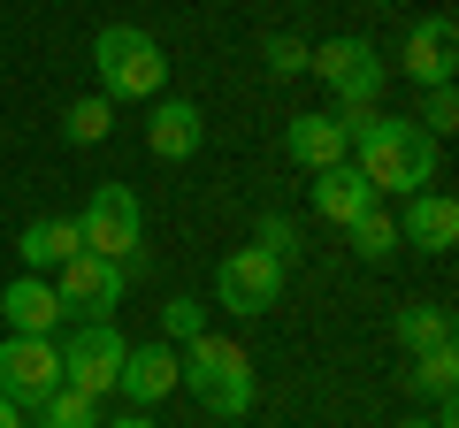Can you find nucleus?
Returning a JSON list of instances; mask_svg holds the SVG:
<instances>
[{
  "label": "nucleus",
  "instance_id": "obj_1",
  "mask_svg": "<svg viewBox=\"0 0 459 428\" xmlns=\"http://www.w3.org/2000/svg\"><path fill=\"white\" fill-rule=\"evenodd\" d=\"M344 161L376 184V199H413L437 184V138L413 116H383V107H344Z\"/></svg>",
  "mask_w": 459,
  "mask_h": 428
},
{
  "label": "nucleus",
  "instance_id": "obj_2",
  "mask_svg": "<svg viewBox=\"0 0 459 428\" xmlns=\"http://www.w3.org/2000/svg\"><path fill=\"white\" fill-rule=\"evenodd\" d=\"M177 390H192L214 421H246L253 398H261L253 390V352L214 337V330H199L192 345H177Z\"/></svg>",
  "mask_w": 459,
  "mask_h": 428
},
{
  "label": "nucleus",
  "instance_id": "obj_3",
  "mask_svg": "<svg viewBox=\"0 0 459 428\" xmlns=\"http://www.w3.org/2000/svg\"><path fill=\"white\" fill-rule=\"evenodd\" d=\"M92 69H100V92H108V99H161V84H169L161 39L138 31V23H100Z\"/></svg>",
  "mask_w": 459,
  "mask_h": 428
},
{
  "label": "nucleus",
  "instance_id": "obj_4",
  "mask_svg": "<svg viewBox=\"0 0 459 428\" xmlns=\"http://www.w3.org/2000/svg\"><path fill=\"white\" fill-rule=\"evenodd\" d=\"M77 237H84V253L131 268L138 253H146V207H138V192L131 184H100V192L84 199V214H77Z\"/></svg>",
  "mask_w": 459,
  "mask_h": 428
},
{
  "label": "nucleus",
  "instance_id": "obj_5",
  "mask_svg": "<svg viewBox=\"0 0 459 428\" xmlns=\"http://www.w3.org/2000/svg\"><path fill=\"white\" fill-rule=\"evenodd\" d=\"M307 69L329 84L337 116H344V107H376V99H383V77H391V69H383V54L368 47V39H329V47H314Z\"/></svg>",
  "mask_w": 459,
  "mask_h": 428
},
{
  "label": "nucleus",
  "instance_id": "obj_6",
  "mask_svg": "<svg viewBox=\"0 0 459 428\" xmlns=\"http://www.w3.org/2000/svg\"><path fill=\"white\" fill-rule=\"evenodd\" d=\"M283 276H291V268L268 261L261 245H238V253H222V268H214V306L246 313V321H253V313H276Z\"/></svg>",
  "mask_w": 459,
  "mask_h": 428
},
{
  "label": "nucleus",
  "instance_id": "obj_7",
  "mask_svg": "<svg viewBox=\"0 0 459 428\" xmlns=\"http://www.w3.org/2000/svg\"><path fill=\"white\" fill-rule=\"evenodd\" d=\"M123 330L115 321H77V330L62 337V382L69 390H84V398H108L115 390V375H123Z\"/></svg>",
  "mask_w": 459,
  "mask_h": 428
},
{
  "label": "nucleus",
  "instance_id": "obj_8",
  "mask_svg": "<svg viewBox=\"0 0 459 428\" xmlns=\"http://www.w3.org/2000/svg\"><path fill=\"white\" fill-rule=\"evenodd\" d=\"M54 291H62V306L77 313V321H115V306L131 291V268L100 261V253H77V261L54 268Z\"/></svg>",
  "mask_w": 459,
  "mask_h": 428
},
{
  "label": "nucleus",
  "instance_id": "obj_9",
  "mask_svg": "<svg viewBox=\"0 0 459 428\" xmlns=\"http://www.w3.org/2000/svg\"><path fill=\"white\" fill-rule=\"evenodd\" d=\"M62 382V345L54 337H0V398L8 406H39Z\"/></svg>",
  "mask_w": 459,
  "mask_h": 428
},
{
  "label": "nucleus",
  "instance_id": "obj_10",
  "mask_svg": "<svg viewBox=\"0 0 459 428\" xmlns=\"http://www.w3.org/2000/svg\"><path fill=\"white\" fill-rule=\"evenodd\" d=\"M398 69H406L413 84H452V69H459V31H452V16H421L406 31V47H398Z\"/></svg>",
  "mask_w": 459,
  "mask_h": 428
},
{
  "label": "nucleus",
  "instance_id": "obj_11",
  "mask_svg": "<svg viewBox=\"0 0 459 428\" xmlns=\"http://www.w3.org/2000/svg\"><path fill=\"white\" fill-rule=\"evenodd\" d=\"M0 321H8V337H54L69 321V306L54 291V276H16L0 291Z\"/></svg>",
  "mask_w": 459,
  "mask_h": 428
},
{
  "label": "nucleus",
  "instance_id": "obj_12",
  "mask_svg": "<svg viewBox=\"0 0 459 428\" xmlns=\"http://www.w3.org/2000/svg\"><path fill=\"white\" fill-rule=\"evenodd\" d=\"M391 222H398V245H413V253H452L459 245V199L452 192H413Z\"/></svg>",
  "mask_w": 459,
  "mask_h": 428
},
{
  "label": "nucleus",
  "instance_id": "obj_13",
  "mask_svg": "<svg viewBox=\"0 0 459 428\" xmlns=\"http://www.w3.org/2000/svg\"><path fill=\"white\" fill-rule=\"evenodd\" d=\"M115 390L131 398V413L161 406V398L177 390V345H131V352H123V375H115Z\"/></svg>",
  "mask_w": 459,
  "mask_h": 428
},
{
  "label": "nucleus",
  "instance_id": "obj_14",
  "mask_svg": "<svg viewBox=\"0 0 459 428\" xmlns=\"http://www.w3.org/2000/svg\"><path fill=\"white\" fill-rule=\"evenodd\" d=\"M199 138H207V116H199L192 99H153V116H146V153L153 161H192Z\"/></svg>",
  "mask_w": 459,
  "mask_h": 428
},
{
  "label": "nucleus",
  "instance_id": "obj_15",
  "mask_svg": "<svg viewBox=\"0 0 459 428\" xmlns=\"http://www.w3.org/2000/svg\"><path fill=\"white\" fill-rule=\"evenodd\" d=\"M283 146H291V161L299 168H314V176H322V168H337L344 153V123H337V107H307V116H291V131H283Z\"/></svg>",
  "mask_w": 459,
  "mask_h": 428
},
{
  "label": "nucleus",
  "instance_id": "obj_16",
  "mask_svg": "<svg viewBox=\"0 0 459 428\" xmlns=\"http://www.w3.org/2000/svg\"><path fill=\"white\" fill-rule=\"evenodd\" d=\"M368 207H383V199H376V184H368L352 161H337V168H322V176H314V214H322V222L352 230Z\"/></svg>",
  "mask_w": 459,
  "mask_h": 428
},
{
  "label": "nucleus",
  "instance_id": "obj_17",
  "mask_svg": "<svg viewBox=\"0 0 459 428\" xmlns=\"http://www.w3.org/2000/svg\"><path fill=\"white\" fill-rule=\"evenodd\" d=\"M16 253H23V276H54L62 261H77V253H84L77 214H39V222H23Z\"/></svg>",
  "mask_w": 459,
  "mask_h": 428
},
{
  "label": "nucleus",
  "instance_id": "obj_18",
  "mask_svg": "<svg viewBox=\"0 0 459 428\" xmlns=\"http://www.w3.org/2000/svg\"><path fill=\"white\" fill-rule=\"evenodd\" d=\"M406 390H421V398H437V406H452V390H459V352H452V345L413 352V360H406Z\"/></svg>",
  "mask_w": 459,
  "mask_h": 428
},
{
  "label": "nucleus",
  "instance_id": "obj_19",
  "mask_svg": "<svg viewBox=\"0 0 459 428\" xmlns=\"http://www.w3.org/2000/svg\"><path fill=\"white\" fill-rule=\"evenodd\" d=\"M391 337L406 345V360H413V352H437V345H452V313H444V306H398Z\"/></svg>",
  "mask_w": 459,
  "mask_h": 428
},
{
  "label": "nucleus",
  "instance_id": "obj_20",
  "mask_svg": "<svg viewBox=\"0 0 459 428\" xmlns=\"http://www.w3.org/2000/svg\"><path fill=\"white\" fill-rule=\"evenodd\" d=\"M108 131H115V99L108 92H84V99L62 107V138H69V146H100Z\"/></svg>",
  "mask_w": 459,
  "mask_h": 428
},
{
  "label": "nucleus",
  "instance_id": "obj_21",
  "mask_svg": "<svg viewBox=\"0 0 459 428\" xmlns=\"http://www.w3.org/2000/svg\"><path fill=\"white\" fill-rule=\"evenodd\" d=\"M39 428H100V398H84V390H69V382H54L47 398H39Z\"/></svg>",
  "mask_w": 459,
  "mask_h": 428
},
{
  "label": "nucleus",
  "instance_id": "obj_22",
  "mask_svg": "<svg viewBox=\"0 0 459 428\" xmlns=\"http://www.w3.org/2000/svg\"><path fill=\"white\" fill-rule=\"evenodd\" d=\"M352 253H360L368 268H383L398 253V222H391V207H368L360 222H352Z\"/></svg>",
  "mask_w": 459,
  "mask_h": 428
},
{
  "label": "nucleus",
  "instance_id": "obj_23",
  "mask_svg": "<svg viewBox=\"0 0 459 428\" xmlns=\"http://www.w3.org/2000/svg\"><path fill=\"white\" fill-rule=\"evenodd\" d=\"M207 330V298H169L161 306V345H192Z\"/></svg>",
  "mask_w": 459,
  "mask_h": 428
},
{
  "label": "nucleus",
  "instance_id": "obj_24",
  "mask_svg": "<svg viewBox=\"0 0 459 428\" xmlns=\"http://www.w3.org/2000/svg\"><path fill=\"white\" fill-rule=\"evenodd\" d=\"M261 62H268V77H307L314 47H307V39H291V31H276V39L261 47Z\"/></svg>",
  "mask_w": 459,
  "mask_h": 428
},
{
  "label": "nucleus",
  "instance_id": "obj_25",
  "mask_svg": "<svg viewBox=\"0 0 459 428\" xmlns=\"http://www.w3.org/2000/svg\"><path fill=\"white\" fill-rule=\"evenodd\" d=\"M253 245H261L268 261L299 268V230H291V214H261V230H253Z\"/></svg>",
  "mask_w": 459,
  "mask_h": 428
},
{
  "label": "nucleus",
  "instance_id": "obj_26",
  "mask_svg": "<svg viewBox=\"0 0 459 428\" xmlns=\"http://www.w3.org/2000/svg\"><path fill=\"white\" fill-rule=\"evenodd\" d=\"M421 131H429V138H452V131H459V92H452V84H437V92H429Z\"/></svg>",
  "mask_w": 459,
  "mask_h": 428
},
{
  "label": "nucleus",
  "instance_id": "obj_27",
  "mask_svg": "<svg viewBox=\"0 0 459 428\" xmlns=\"http://www.w3.org/2000/svg\"><path fill=\"white\" fill-rule=\"evenodd\" d=\"M100 428H161V421H146V413H115V421H100Z\"/></svg>",
  "mask_w": 459,
  "mask_h": 428
},
{
  "label": "nucleus",
  "instance_id": "obj_28",
  "mask_svg": "<svg viewBox=\"0 0 459 428\" xmlns=\"http://www.w3.org/2000/svg\"><path fill=\"white\" fill-rule=\"evenodd\" d=\"M0 428H23V406H8V398H0Z\"/></svg>",
  "mask_w": 459,
  "mask_h": 428
},
{
  "label": "nucleus",
  "instance_id": "obj_29",
  "mask_svg": "<svg viewBox=\"0 0 459 428\" xmlns=\"http://www.w3.org/2000/svg\"><path fill=\"white\" fill-rule=\"evenodd\" d=\"M406 428H444V421H406Z\"/></svg>",
  "mask_w": 459,
  "mask_h": 428
}]
</instances>
